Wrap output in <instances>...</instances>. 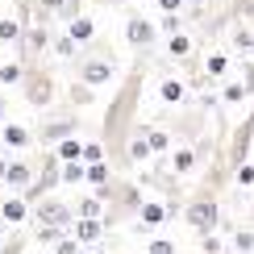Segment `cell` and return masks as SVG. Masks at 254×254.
<instances>
[{"mask_svg": "<svg viewBox=\"0 0 254 254\" xmlns=\"http://www.w3.org/2000/svg\"><path fill=\"white\" fill-rule=\"evenodd\" d=\"M158 96H163L167 104H179V100L188 96V88H184L179 79H163V83H158Z\"/></svg>", "mask_w": 254, "mask_h": 254, "instance_id": "obj_23", "label": "cell"}, {"mask_svg": "<svg viewBox=\"0 0 254 254\" xmlns=\"http://www.w3.org/2000/svg\"><path fill=\"white\" fill-rule=\"evenodd\" d=\"M67 34L83 46V42H92V38H96V25H92V17H71V21H67Z\"/></svg>", "mask_w": 254, "mask_h": 254, "instance_id": "obj_21", "label": "cell"}, {"mask_svg": "<svg viewBox=\"0 0 254 254\" xmlns=\"http://www.w3.org/2000/svg\"><path fill=\"white\" fill-rule=\"evenodd\" d=\"M221 96H225L229 104H242L250 92H246V83H225V88H221Z\"/></svg>", "mask_w": 254, "mask_h": 254, "instance_id": "obj_33", "label": "cell"}, {"mask_svg": "<svg viewBox=\"0 0 254 254\" xmlns=\"http://www.w3.org/2000/svg\"><path fill=\"white\" fill-rule=\"evenodd\" d=\"M137 96H142V67H133L129 75H125L121 92L113 96L109 113H104V158H109L113 167H129L125 163V142H129L133 133V117H137Z\"/></svg>", "mask_w": 254, "mask_h": 254, "instance_id": "obj_1", "label": "cell"}, {"mask_svg": "<svg viewBox=\"0 0 254 254\" xmlns=\"http://www.w3.org/2000/svg\"><path fill=\"white\" fill-rule=\"evenodd\" d=\"M0 246H4V234H0Z\"/></svg>", "mask_w": 254, "mask_h": 254, "instance_id": "obj_48", "label": "cell"}, {"mask_svg": "<svg viewBox=\"0 0 254 254\" xmlns=\"http://www.w3.org/2000/svg\"><path fill=\"white\" fill-rule=\"evenodd\" d=\"M188 4H192V0H188Z\"/></svg>", "mask_w": 254, "mask_h": 254, "instance_id": "obj_50", "label": "cell"}, {"mask_svg": "<svg viewBox=\"0 0 254 254\" xmlns=\"http://www.w3.org/2000/svg\"><path fill=\"white\" fill-rule=\"evenodd\" d=\"M184 25H188V21L179 17V13H167L163 21H158V34H167V38H171V34H179V29H184Z\"/></svg>", "mask_w": 254, "mask_h": 254, "instance_id": "obj_32", "label": "cell"}, {"mask_svg": "<svg viewBox=\"0 0 254 254\" xmlns=\"http://www.w3.org/2000/svg\"><path fill=\"white\" fill-rule=\"evenodd\" d=\"M29 142H34L29 125H4V146L8 150H29Z\"/></svg>", "mask_w": 254, "mask_h": 254, "instance_id": "obj_16", "label": "cell"}, {"mask_svg": "<svg viewBox=\"0 0 254 254\" xmlns=\"http://www.w3.org/2000/svg\"><path fill=\"white\" fill-rule=\"evenodd\" d=\"M83 167H88V163H100V158H104V142H100V137H92V142H83Z\"/></svg>", "mask_w": 254, "mask_h": 254, "instance_id": "obj_31", "label": "cell"}, {"mask_svg": "<svg viewBox=\"0 0 254 254\" xmlns=\"http://www.w3.org/2000/svg\"><path fill=\"white\" fill-rule=\"evenodd\" d=\"M238 184H242V188L254 184V167H250V163H238Z\"/></svg>", "mask_w": 254, "mask_h": 254, "instance_id": "obj_40", "label": "cell"}, {"mask_svg": "<svg viewBox=\"0 0 254 254\" xmlns=\"http://www.w3.org/2000/svg\"><path fill=\"white\" fill-rule=\"evenodd\" d=\"M67 92H71V104H75V109H83V104H92V100H96V88H88L83 79H79V83H71Z\"/></svg>", "mask_w": 254, "mask_h": 254, "instance_id": "obj_26", "label": "cell"}, {"mask_svg": "<svg viewBox=\"0 0 254 254\" xmlns=\"http://www.w3.org/2000/svg\"><path fill=\"white\" fill-rule=\"evenodd\" d=\"M13 46H17V63L21 67H42V55L50 50V29L46 25H25Z\"/></svg>", "mask_w": 254, "mask_h": 254, "instance_id": "obj_3", "label": "cell"}, {"mask_svg": "<svg viewBox=\"0 0 254 254\" xmlns=\"http://www.w3.org/2000/svg\"><path fill=\"white\" fill-rule=\"evenodd\" d=\"M71 208H75V217H96V221H104V200H100L96 192H92V196H79Z\"/></svg>", "mask_w": 254, "mask_h": 254, "instance_id": "obj_20", "label": "cell"}, {"mask_svg": "<svg viewBox=\"0 0 254 254\" xmlns=\"http://www.w3.org/2000/svg\"><path fill=\"white\" fill-rule=\"evenodd\" d=\"M25 217H29V200L25 196H8V200H0V221L4 225H25Z\"/></svg>", "mask_w": 254, "mask_h": 254, "instance_id": "obj_11", "label": "cell"}, {"mask_svg": "<svg viewBox=\"0 0 254 254\" xmlns=\"http://www.w3.org/2000/svg\"><path fill=\"white\" fill-rule=\"evenodd\" d=\"M25 246H29V238H25V229H13V234L4 238V246H0V254H25Z\"/></svg>", "mask_w": 254, "mask_h": 254, "instance_id": "obj_25", "label": "cell"}, {"mask_svg": "<svg viewBox=\"0 0 254 254\" xmlns=\"http://www.w3.org/2000/svg\"><path fill=\"white\" fill-rule=\"evenodd\" d=\"M229 13H234V17H254V0H234Z\"/></svg>", "mask_w": 254, "mask_h": 254, "instance_id": "obj_36", "label": "cell"}, {"mask_svg": "<svg viewBox=\"0 0 254 254\" xmlns=\"http://www.w3.org/2000/svg\"><path fill=\"white\" fill-rule=\"evenodd\" d=\"M167 217L171 213H167V204H158V200H142V208H137V221H142L146 229H158Z\"/></svg>", "mask_w": 254, "mask_h": 254, "instance_id": "obj_14", "label": "cell"}, {"mask_svg": "<svg viewBox=\"0 0 254 254\" xmlns=\"http://www.w3.org/2000/svg\"><path fill=\"white\" fill-rule=\"evenodd\" d=\"M4 184L13 188V192H25V188L34 184V163H29V158H8V171H4Z\"/></svg>", "mask_w": 254, "mask_h": 254, "instance_id": "obj_10", "label": "cell"}, {"mask_svg": "<svg viewBox=\"0 0 254 254\" xmlns=\"http://www.w3.org/2000/svg\"><path fill=\"white\" fill-rule=\"evenodd\" d=\"M83 184L96 188V192H100V188H109V184H113V163H109V158H100V163H88V167H83Z\"/></svg>", "mask_w": 254, "mask_h": 254, "instance_id": "obj_13", "label": "cell"}, {"mask_svg": "<svg viewBox=\"0 0 254 254\" xmlns=\"http://www.w3.org/2000/svg\"><path fill=\"white\" fill-rule=\"evenodd\" d=\"M59 238H63V229H50V225L38 229V242H59Z\"/></svg>", "mask_w": 254, "mask_h": 254, "instance_id": "obj_41", "label": "cell"}, {"mask_svg": "<svg viewBox=\"0 0 254 254\" xmlns=\"http://www.w3.org/2000/svg\"><path fill=\"white\" fill-rule=\"evenodd\" d=\"M242 83L246 92H254V59H242Z\"/></svg>", "mask_w": 254, "mask_h": 254, "instance_id": "obj_38", "label": "cell"}, {"mask_svg": "<svg viewBox=\"0 0 254 254\" xmlns=\"http://www.w3.org/2000/svg\"><path fill=\"white\" fill-rule=\"evenodd\" d=\"M83 142H79V133H71V137H63L59 142V150H55V158L59 163H83Z\"/></svg>", "mask_w": 254, "mask_h": 254, "instance_id": "obj_18", "label": "cell"}, {"mask_svg": "<svg viewBox=\"0 0 254 254\" xmlns=\"http://www.w3.org/2000/svg\"><path fill=\"white\" fill-rule=\"evenodd\" d=\"M125 42H129L133 50H150L158 42V25L146 17H125Z\"/></svg>", "mask_w": 254, "mask_h": 254, "instance_id": "obj_6", "label": "cell"}, {"mask_svg": "<svg viewBox=\"0 0 254 254\" xmlns=\"http://www.w3.org/2000/svg\"><path fill=\"white\" fill-rule=\"evenodd\" d=\"M250 50H254V29H250Z\"/></svg>", "mask_w": 254, "mask_h": 254, "instance_id": "obj_47", "label": "cell"}, {"mask_svg": "<svg viewBox=\"0 0 254 254\" xmlns=\"http://www.w3.org/2000/svg\"><path fill=\"white\" fill-rule=\"evenodd\" d=\"M71 133H79V117H75V113L50 117V121H42V129H38L42 142H63V137H71Z\"/></svg>", "mask_w": 254, "mask_h": 254, "instance_id": "obj_8", "label": "cell"}, {"mask_svg": "<svg viewBox=\"0 0 254 254\" xmlns=\"http://www.w3.org/2000/svg\"><path fill=\"white\" fill-rule=\"evenodd\" d=\"M196 163H200V154H196V146H179V150L171 154V171H175V175H188V171H192Z\"/></svg>", "mask_w": 254, "mask_h": 254, "instance_id": "obj_19", "label": "cell"}, {"mask_svg": "<svg viewBox=\"0 0 254 254\" xmlns=\"http://www.w3.org/2000/svg\"><path fill=\"white\" fill-rule=\"evenodd\" d=\"M200 121H204L200 113H184V117L175 121V133H179V137H196V133H200Z\"/></svg>", "mask_w": 254, "mask_h": 254, "instance_id": "obj_24", "label": "cell"}, {"mask_svg": "<svg viewBox=\"0 0 254 254\" xmlns=\"http://www.w3.org/2000/svg\"><path fill=\"white\" fill-rule=\"evenodd\" d=\"M59 179L63 184H83V163H59Z\"/></svg>", "mask_w": 254, "mask_h": 254, "instance_id": "obj_30", "label": "cell"}, {"mask_svg": "<svg viewBox=\"0 0 254 254\" xmlns=\"http://www.w3.org/2000/svg\"><path fill=\"white\" fill-rule=\"evenodd\" d=\"M234 46H238V50H250V29H246V25L234 29Z\"/></svg>", "mask_w": 254, "mask_h": 254, "instance_id": "obj_39", "label": "cell"}, {"mask_svg": "<svg viewBox=\"0 0 254 254\" xmlns=\"http://www.w3.org/2000/svg\"><path fill=\"white\" fill-rule=\"evenodd\" d=\"M34 221H38V225H50V229H63V234H67L71 221H75V208H71L63 196H42V200H34Z\"/></svg>", "mask_w": 254, "mask_h": 254, "instance_id": "obj_4", "label": "cell"}, {"mask_svg": "<svg viewBox=\"0 0 254 254\" xmlns=\"http://www.w3.org/2000/svg\"><path fill=\"white\" fill-rule=\"evenodd\" d=\"M21 96H25V104H34V109H50L59 96V79L50 67H25V75H21Z\"/></svg>", "mask_w": 254, "mask_h": 254, "instance_id": "obj_2", "label": "cell"}, {"mask_svg": "<svg viewBox=\"0 0 254 254\" xmlns=\"http://www.w3.org/2000/svg\"><path fill=\"white\" fill-rule=\"evenodd\" d=\"M55 254H79V242L71 238V234H63V238L55 242Z\"/></svg>", "mask_w": 254, "mask_h": 254, "instance_id": "obj_34", "label": "cell"}, {"mask_svg": "<svg viewBox=\"0 0 254 254\" xmlns=\"http://www.w3.org/2000/svg\"><path fill=\"white\" fill-rule=\"evenodd\" d=\"M184 4H188V0H158L163 13H184Z\"/></svg>", "mask_w": 254, "mask_h": 254, "instance_id": "obj_42", "label": "cell"}, {"mask_svg": "<svg viewBox=\"0 0 254 254\" xmlns=\"http://www.w3.org/2000/svg\"><path fill=\"white\" fill-rule=\"evenodd\" d=\"M50 55H59L63 63H79V42L71 34H55L50 38Z\"/></svg>", "mask_w": 254, "mask_h": 254, "instance_id": "obj_15", "label": "cell"}, {"mask_svg": "<svg viewBox=\"0 0 254 254\" xmlns=\"http://www.w3.org/2000/svg\"><path fill=\"white\" fill-rule=\"evenodd\" d=\"M225 67H229V55H225V50H213V55H208V63H204V71H208V75H225Z\"/></svg>", "mask_w": 254, "mask_h": 254, "instance_id": "obj_28", "label": "cell"}, {"mask_svg": "<svg viewBox=\"0 0 254 254\" xmlns=\"http://www.w3.org/2000/svg\"><path fill=\"white\" fill-rule=\"evenodd\" d=\"M146 158H154L150 142H146V125H133L129 142H125V163H146Z\"/></svg>", "mask_w": 254, "mask_h": 254, "instance_id": "obj_12", "label": "cell"}, {"mask_svg": "<svg viewBox=\"0 0 254 254\" xmlns=\"http://www.w3.org/2000/svg\"><path fill=\"white\" fill-rule=\"evenodd\" d=\"M71 4H83V0H71Z\"/></svg>", "mask_w": 254, "mask_h": 254, "instance_id": "obj_49", "label": "cell"}, {"mask_svg": "<svg viewBox=\"0 0 254 254\" xmlns=\"http://www.w3.org/2000/svg\"><path fill=\"white\" fill-rule=\"evenodd\" d=\"M167 55H171V59H188V55H192V38H188L184 29L171 34V38H167Z\"/></svg>", "mask_w": 254, "mask_h": 254, "instance_id": "obj_22", "label": "cell"}, {"mask_svg": "<svg viewBox=\"0 0 254 254\" xmlns=\"http://www.w3.org/2000/svg\"><path fill=\"white\" fill-rule=\"evenodd\" d=\"M184 221L196 229V234H213V229L221 225V208H217V200H213V196H196L192 204L184 208Z\"/></svg>", "mask_w": 254, "mask_h": 254, "instance_id": "obj_5", "label": "cell"}, {"mask_svg": "<svg viewBox=\"0 0 254 254\" xmlns=\"http://www.w3.org/2000/svg\"><path fill=\"white\" fill-rule=\"evenodd\" d=\"M150 254H175V242L171 238H154L150 242Z\"/></svg>", "mask_w": 254, "mask_h": 254, "instance_id": "obj_37", "label": "cell"}, {"mask_svg": "<svg viewBox=\"0 0 254 254\" xmlns=\"http://www.w3.org/2000/svg\"><path fill=\"white\" fill-rule=\"evenodd\" d=\"M79 254H100V250L96 246H79Z\"/></svg>", "mask_w": 254, "mask_h": 254, "instance_id": "obj_45", "label": "cell"}, {"mask_svg": "<svg viewBox=\"0 0 254 254\" xmlns=\"http://www.w3.org/2000/svg\"><path fill=\"white\" fill-rule=\"evenodd\" d=\"M146 142H150V154H167L175 142L171 129H158V125H146Z\"/></svg>", "mask_w": 254, "mask_h": 254, "instance_id": "obj_17", "label": "cell"}, {"mask_svg": "<svg viewBox=\"0 0 254 254\" xmlns=\"http://www.w3.org/2000/svg\"><path fill=\"white\" fill-rule=\"evenodd\" d=\"M204 250H208V254H217V250H221V242H217L213 234H204Z\"/></svg>", "mask_w": 254, "mask_h": 254, "instance_id": "obj_43", "label": "cell"}, {"mask_svg": "<svg viewBox=\"0 0 254 254\" xmlns=\"http://www.w3.org/2000/svg\"><path fill=\"white\" fill-rule=\"evenodd\" d=\"M21 75H25V67H21V63H4V67H0V83H4V88H17Z\"/></svg>", "mask_w": 254, "mask_h": 254, "instance_id": "obj_27", "label": "cell"}, {"mask_svg": "<svg viewBox=\"0 0 254 254\" xmlns=\"http://www.w3.org/2000/svg\"><path fill=\"white\" fill-rule=\"evenodd\" d=\"M4 109H8V104H4V96H0V121H4Z\"/></svg>", "mask_w": 254, "mask_h": 254, "instance_id": "obj_46", "label": "cell"}, {"mask_svg": "<svg viewBox=\"0 0 254 254\" xmlns=\"http://www.w3.org/2000/svg\"><path fill=\"white\" fill-rule=\"evenodd\" d=\"M75 67H79V79L88 88H100V83L117 79V63H109V59H79Z\"/></svg>", "mask_w": 254, "mask_h": 254, "instance_id": "obj_7", "label": "cell"}, {"mask_svg": "<svg viewBox=\"0 0 254 254\" xmlns=\"http://www.w3.org/2000/svg\"><path fill=\"white\" fill-rule=\"evenodd\" d=\"M4 171H8V158H0V184H4Z\"/></svg>", "mask_w": 254, "mask_h": 254, "instance_id": "obj_44", "label": "cell"}, {"mask_svg": "<svg viewBox=\"0 0 254 254\" xmlns=\"http://www.w3.org/2000/svg\"><path fill=\"white\" fill-rule=\"evenodd\" d=\"M71 238L79 242V246H96V242L104 238V221H96V217H75L71 221V229H67Z\"/></svg>", "mask_w": 254, "mask_h": 254, "instance_id": "obj_9", "label": "cell"}, {"mask_svg": "<svg viewBox=\"0 0 254 254\" xmlns=\"http://www.w3.org/2000/svg\"><path fill=\"white\" fill-rule=\"evenodd\" d=\"M234 246H238V254H250L254 250V229H242V234L234 238Z\"/></svg>", "mask_w": 254, "mask_h": 254, "instance_id": "obj_35", "label": "cell"}, {"mask_svg": "<svg viewBox=\"0 0 254 254\" xmlns=\"http://www.w3.org/2000/svg\"><path fill=\"white\" fill-rule=\"evenodd\" d=\"M21 29H25V25H21L17 17H0V42H17Z\"/></svg>", "mask_w": 254, "mask_h": 254, "instance_id": "obj_29", "label": "cell"}]
</instances>
